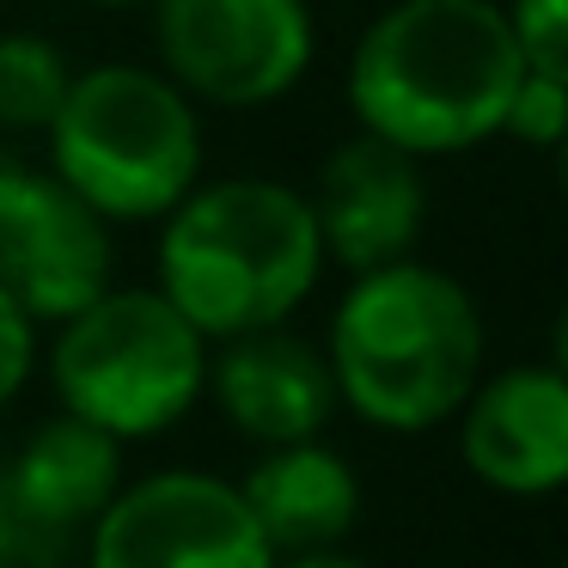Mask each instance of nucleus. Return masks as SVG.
<instances>
[{
    "mask_svg": "<svg viewBox=\"0 0 568 568\" xmlns=\"http://www.w3.org/2000/svg\"><path fill=\"white\" fill-rule=\"evenodd\" d=\"M68 550H74V538H62L38 514H26L19 495L7 489V477H0V568H68Z\"/></svg>",
    "mask_w": 568,
    "mask_h": 568,
    "instance_id": "nucleus-17",
    "label": "nucleus"
},
{
    "mask_svg": "<svg viewBox=\"0 0 568 568\" xmlns=\"http://www.w3.org/2000/svg\"><path fill=\"white\" fill-rule=\"evenodd\" d=\"M87 568H275L239 483L196 465L123 477L87 526Z\"/></svg>",
    "mask_w": 568,
    "mask_h": 568,
    "instance_id": "nucleus-7",
    "label": "nucleus"
},
{
    "mask_svg": "<svg viewBox=\"0 0 568 568\" xmlns=\"http://www.w3.org/2000/svg\"><path fill=\"white\" fill-rule=\"evenodd\" d=\"M519 74L501 0H392L348 55V111L416 160L465 153L501 135Z\"/></svg>",
    "mask_w": 568,
    "mask_h": 568,
    "instance_id": "nucleus-1",
    "label": "nucleus"
},
{
    "mask_svg": "<svg viewBox=\"0 0 568 568\" xmlns=\"http://www.w3.org/2000/svg\"><path fill=\"white\" fill-rule=\"evenodd\" d=\"M202 392L257 446L324 440V428L336 416L331 361H324L318 343L294 336L287 324L251 331V336H226L221 348H209V385Z\"/></svg>",
    "mask_w": 568,
    "mask_h": 568,
    "instance_id": "nucleus-11",
    "label": "nucleus"
},
{
    "mask_svg": "<svg viewBox=\"0 0 568 568\" xmlns=\"http://www.w3.org/2000/svg\"><path fill=\"white\" fill-rule=\"evenodd\" d=\"M312 221H318L324 263H343L348 275L385 270L416 257V239L428 226V178L422 160L379 135H348L312 184Z\"/></svg>",
    "mask_w": 568,
    "mask_h": 568,
    "instance_id": "nucleus-10",
    "label": "nucleus"
},
{
    "mask_svg": "<svg viewBox=\"0 0 568 568\" xmlns=\"http://www.w3.org/2000/svg\"><path fill=\"white\" fill-rule=\"evenodd\" d=\"M568 129V74H544V68H526L501 111V135L526 141V148H556Z\"/></svg>",
    "mask_w": 568,
    "mask_h": 568,
    "instance_id": "nucleus-15",
    "label": "nucleus"
},
{
    "mask_svg": "<svg viewBox=\"0 0 568 568\" xmlns=\"http://www.w3.org/2000/svg\"><path fill=\"white\" fill-rule=\"evenodd\" d=\"M74 87L62 43L38 31H7L0 38V129H50L55 104Z\"/></svg>",
    "mask_w": 568,
    "mask_h": 568,
    "instance_id": "nucleus-14",
    "label": "nucleus"
},
{
    "mask_svg": "<svg viewBox=\"0 0 568 568\" xmlns=\"http://www.w3.org/2000/svg\"><path fill=\"white\" fill-rule=\"evenodd\" d=\"M31 367H38V324L0 294V409H13V397L26 392Z\"/></svg>",
    "mask_w": 568,
    "mask_h": 568,
    "instance_id": "nucleus-18",
    "label": "nucleus"
},
{
    "mask_svg": "<svg viewBox=\"0 0 568 568\" xmlns=\"http://www.w3.org/2000/svg\"><path fill=\"white\" fill-rule=\"evenodd\" d=\"M50 385L68 416L111 440H153L196 409L209 385V336L160 287H104L55 324Z\"/></svg>",
    "mask_w": 568,
    "mask_h": 568,
    "instance_id": "nucleus-5",
    "label": "nucleus"
},
{
    "mask_svg": "<svg viewBox=\"0 0 568 568\" xmlns=\"http://www.w3.org/2000/svg\"><path fill=\"white\" fill-rule=\"evenodd\" d=\"M111 221L55 172L0 165V294L31 324H62L111 287Z\"/></svg>",
    "mask_w": 568,
    "mask_h": 568,
    "instance_id": "nucleus-8",
    "label": "nucleus"
},
{
    "mask_svg": "<svg viewBox=\"0 0 568 568\" xmlns=\"http://www.w3.org/2000/svg\"><path fill=\"white\" fill-rule=\"evenodd\" d=\"M458 458L495 495L538 501L568 483V379L556 361H519L458 404Z\"/></svg>",
    "mask_w": 568,
    "mask_h": 568,
    "instance_id": "nucleus-9",
    "label": "nucleus"
},
{
    "mask_svg": "<svg viewBox=\"0 0 568 568\" xmlns=\"http://www.w3.org/2000/svg\"><path fill=\"white\" fill-rule=\"evenodd\" d=\"M92 7H153V0H92Z\"/></svg>",
    "mask_w": 568,
    "mask_h": 568,
    "instance_id": "nucleus-20",
    "label": "nucleus"
},
{
    "mask_svg": "<svg viewBox=\"0 0 568 568\" xmlns=\"http://www.w3.org/2000/svg\"><path fill=\"white\" fill-rule=\"evenodd\" d=\"M507 31H514L526 68L568 74V0H507Z\"/></svg>",
    "mask_w": 568,
    "mask_h": 568,
    "instance_id": "nucleus-16",
    "label": "nucleus"
},
{
    "mask_svg": "<svg viewBox=\"0 0 568 568\" xmlns=\"http://www.w3.org/2000/svg\"><path fill=\"white\" fill-rule=\"evenodd\" d=\"M324 361L336 409H355L379 434H428L483 379V312L458 275L416 257L385 263L336 300Z\"/></svg>",
    "mask_w": 568,
    "mask_h": 568,
    "instance_id": "nucleus-2",
    "label": "nucleus"
},
{
    "mask_svg": "<svg viewBox=\"0 0 568 568\" xmlns=\"http://www.w3.org/2000/svg\"><path fill=\"white\" fill-rule=\"evenodd\" d=\"M0 477H7V489L19 495L26 514H38L62 538H74L123 489V440H111L104 428L62 409L13 458H0Z\"/></svg>",
    "mask_w": 568,
    "mask_h": 568,
    "instance_id": "nucleus-13",
    "label": "nucleus"
},
{
    "mask_svg": "<svg viewBox=\"0 0 568 568\" xmlns=\"http://www.w3.org/2000/svg\"><path fill=\"white\" fill-rule=\"evenodd\" d=\"M275 568H373L348 550H306V556H275Z\"/></svg>",
    "mask_w": 568,
    "mask_h": 568,
    "instance_id": "nucleus-19",
    "label": "nucleus"
},
{
    "mask_svg": "<svg viewBox=\"0 0 568 568\" xmlns=\"http://www.w3.org/2000/svg\"><path fill=\"white\" fill-rule=\"evenodd\" d=\"M257 531L270 538L275 556H306L336 550L361 519V477L336 446L294 440V446H263V458L239 483Z\"/></svg>",
    "mask_w": 568,
    "mask_h": 568,
    "instance_id": "nucleus-12",
    "label": "nucleus"
},
{
    "mask_svg": "<svg viewBox=\"0 0 568 568\" xmlns=\"http://www.w3.org/2000/svg\"><path fill=\"white\" fill-rule=\"evenodd\" d=\"M50 172L104 221H165L202 184L196 104L135 62L74 74L50 116Z\"/></svg>",
    "mask_w": 568,
    "mask_h": 568,
    "instance_id": "nucleus-4",
    "label": "nucleus"
},
{
    "mask_svg": "<svg viewBox=\"0 0 568 568\" xmlns=\"http://www.w3.org/2000/svg\"><path fill=\"white\" fill-rule=\"evenodd\" d=\"M160 74L184 99L263 111L312 68L306 0H153Z\"/></svg>",
    "mask_w": 568,
    "mask_h": 568,
    "instance_id": "nucleus-6",
    "label": "nucleus"
},
{
    "mask_svg": "<svg viewBox=\"0 0 568 568\" xmlns=\"http://www.w3.org/2000/svg\"><path fill=\"white\" fill-rule=\"evenodd\" d=\"M324 282L312 202L275 178L196 184L160 221V294L209 343L287 324Z\"/></svg>",
    "mask_w": 568,
    "mask_h": 568,
    "instance_id": "nucleus-3",
    "label": "nucleus"
}]
</instances>
